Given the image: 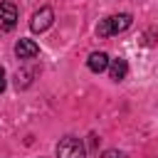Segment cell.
I'll use <instances>...</instances> for the list:
<instances>
[{"label":"cell","instance_id":"cell-1","mask_svg":"<svg viewBox=\"0 0 158 158\" xmlns=\"http://www.w3.org/2000/svg\"><path fill=\"white\" fill-rule=\"evenodd\" d=\"M131 22H133V17H131L128 12L111 15V17H106V20H101V22H99V27H96V35H99V37H111V35L126 32V30L131 27Z\"/></svg>","mask_w":158,"mask_h":158},{"label":"cell","instance_id":"cell-2","mask_svg":"<svg viewBox=\"0 0 158 158\" xmlns=\"http://www.w3.org/2000/svg\"><path fill=\"white\" fill-rule=\"evenodd\" d=\"M57 158H86V148H84V143L79 138L67 136L57 146Z\"/></svg>","mask_w":158,"mask_h":158},{"label":"cell","instance_id":"cell-3","mask_svg":"<svg viewBox=\"0 0 158 158\" xmlns=\"http://www.w3.org/2000/svg\"><path fill=\"white\" fill-rule=\"evenodd\" d=\"M52 22H54L52 7H40V10L32 15V20H30V30H32V32H44V30L52 27Z\"/></svg>","mask_w":158,"mask_h":158},{"label":"cell","instance_id":"cell-4","mask_svg":"<svg viewBox=\"0 0 158 158\" xmlns=\"http://www.w3.org/2000/svg\"><path fill=\"white\" fill-rule=\"evenodd\" d=\"M17 25V7L15 2H0V30L2 32H10L12 27Z\"/></svg>","mask_w":158,"mask_h":158},{"label":"cell","instance_id":"cell-5","mask_svg":"<svg viewBox=\"0 0 158 158\" xmlns=\"http://www.w3.org/2000/svg\"><path fill=\"white\" fill-rule=\"evenodd\" d=\"M15 54L20 57V59H35L37 54H40V44L35 42V40H17V44H15Z\"/></svg>","mask_w":158,"mask_h":158},{"label":"cell","instance_id":"cell-6","mask_svg":"<svg viewBox=\"0 0 158 158\" xmlns=\"http://www.w3.org/2000/svg\"><path fill=\"white\" fill-rule=\"evenodd\" d=\"M106 69H109V77H111L114 81H121V79L128 74V64H126V59H121V57H118V59H109V67H106Z\"/></svg>","mask_w":158,"mask_h":158},{"label":"cell","instance_id":"cell-7","mask_svg":"<svg viewBox=\"0 0 158 158\" xmlns=\"http://www.w3.org/2000/svg\"><path fill=\"white\" fill-rule=\"evenodd\" d=\"M86 64H89V69L91 72H106V67H109V54L106 52H94V54H89V59H86Z\"/></svg>","mask_w":158,"mask_h":158},{"label":"cell","instance_id":"cell-8","mask_svg":"<svg viewBox=\"0 0 158 158\" xmlns=\"http://www.w3.org/2000/svg\"><path fill=\"white\" fill-rule=\"evenodd\" d=\"M30 81H32V72H30V69H22V72H17V77H15V84H17L20 89L30 86Z\"/></svg>","mask_w":158,"mask_h":158},{"label":"cell","instance_id":"cell-9","mask_svg":"<svg viewBox=\"0 0 158 158\" xmlns=\"http://www.w3.org/2000/svg\"><path fill=\"white\" fill-rule=\"evenodd\" d=\"M101 158H128V156L123 151H118V148H109V151L101 153Z\"/></svg>","mask_w":158,"mask_h":158},{"label":"cell","instance_id":"cell-10","mask_svg":"<svg viewBox=\"0 0 158 158\" xmlns=\"http://www.w3.org/2000/svg\"><path fill=\"white\" fill-rule=\"evenodd\" d=\"M5 91V69L0 67V94Z\"/></svg>","mask_w":158,"mask_h":158}]
</instances>
